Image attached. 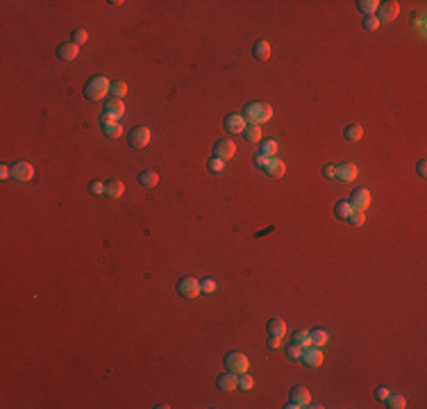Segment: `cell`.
<instances>
[{"label":"cell","mask_w":427,"mask_h":409,"mask_svg":"<svg viewBox=\"0 0 427 409\" xmlns=\"http://www.w3.org/2000/svg\"><path fill=\"white\" fill-rule=\"evenodd\" d=\"M100 127H102V132H105L109 139H119L121 134H123V127H121L116 121L102 119V116H100Z\"/></svg>","instance_id":"obj_16"},{"label":"cell","mask_w":427,"mask_h":409,"mask_svg":"<svg viewBox=\"0 0 427 409\" xmlns=\"http://www.w3.org/2000/svg\"><path fill=\"white\" fill-rule=\"evenodd\" d=\"M259 152L262 155H266V157H275V152H277V143L273 141V139H268V141H264L262 148H259Z\"/></svg>","instance_id":"obj_31"},{"label":"cell","mask_w":427,"mask_h":409,"mask_svg":"<svg viewBox=\"0 0 427 409\" xmlns=\"http://www.w3.org/2000/svg\"><path fill=\"white\" fill-rule=\"evenodd\" d=\"M0 178L2 180L12 178V166H0Z\"/></svg>","instance_id":"obj_44"},{"label":"cell","mask_w":427,"mask_h":409,"mask_svg":"<svg viewBox=\"0 0 427 409\" xmlns=\"http://www.w3.org/2000/svg\"><path fill=\"white\" fill-rule=\"evenodd\" d=\"M137 180H139V184L141 186H145V189H152V186H157V182H159V175L155 171H141L137 175Z\"/></svg>","instance_id":"obj_22"},{"label":"cell","mask_w":427,"mask_h":409,"mask_svg":"<svg viewBox=\"0 0 427 409\" xmlns=\"http://www.w3.org/2000/svg\"><path fill=\"white\" fill-rule=\"evenodd\" d=\"M416 171H418V175H421V178H425V175H427V162H425V159H421V162H418V168H416Z\"/></svg>","instance_id":"obj_42"},{"label":"cell","mask_w":427,"mask_h":409,"mask_svg":"<svg viewBox=\"0 0 427 409\" xmlns=\"http://www.w3.org/2000/svg\"><path fill=\"white\" fill-rule=\"evenodd\" d=\"M244 137H245V141H248V143H255V141H259V139H262V130H259V125H245Z\"/></svg>","instance_id":"obj_30"},{"label":"cell","mask_w":427,"mask_h":409,"mask_svg":"<svg viewBox=\"0 0 427 409\" xmlns=\"http://www.w3.org/2000/svg\"><path fill=\"white\" fill-rule=\"evenodd\" d=\"M91 193H96V196L105 193V184H102V182H98V180H96V182H91Z\"/></svg>","instance_id":"obj_40"},{"label":"cell","mask_w":427,"mask_h":409,"mask_svg":"<svg viewBox=\"0 0 427 409\" xmlns=\"http://www.w3.org/2000/svg\"><path fill=\"white\" fill-rule=\"evenodd\" d=\"M234 152H237V145H234L232 139H221V141L214 143V157L223 159V162H227V159L234 157Z\"/></svg>","instance_id":"obj_8"},{"label":"cell","mask_w":427,"mask_h":409,"mask_svg":"<svg viewBox=\"0 0 427 409\" xmlns=\"http://www.w3.org/2000/svg\"><path fill=\"white\" fill-rule=\"evenodd\" d=\"M291 400H293L298 407H307V405L311 403V396H309V391L305 389V387H293V389H291Z\"/></svg>","instance_id":"obj_18"},{"label":"cell","mask_w":427,"mask_h":409,"mask_svg":"<svg viewBox=\"0 0 427 409\" xmlns=\"http://www.w3.org/2000/svg\"><path fill=\"white\" fill-rule=\"evenodd\" d=\"M123 191H125V184L121 180H109V182H105V193L112 200H119L121 196H123Z\"/></svg>","instance_id":"obj_21"},{"label":"cell","mask_w":427,"mask_h":409,"mask_svg":"<svg viewBox=\"0 0 427 409\" xmlns=\"http://www.w3.org/2000/svg\"><path fill=\"white\" fill-rule=\"evenodd\" d=\"M266 343H268V348H280V337H270L268 334V339H266Z\"/></svg>","instance_id":"obj_43"},{"label":"cell","mask_w":427,"mask_h":409,"mask_svg":"<svg viewBox=\"0 0 427 409\" xmlns=\"http://www.w3.org/2000/svg\"><path fill=\"white\" fill-rule=\"evenodd\" d=\"M291 343H296V346H300V348H307V346H311L309 332H307V330H298V332H293V339H291Z\"/></svg>","instance_id":"obj_29"},{"label":"cell","mask_w":427,"mask_h":409,"mask_svg":"<svg viewBox=\"0 0 427 409\" xmlns=\"http://www.w3.org/2000/svg\"><path fill=\"white\" fill-rule=\"evenodd\" d=\"M266 332H268L270 337H280V339H282L284 334H286V323H284L282 318H270L268 323H266Z\"/></svg>","instance_id":"obj_19"},{"label":"cell","mask_w":427,"mask_h":409,"mask_svg":"<svg viewBox=\"0 0 427 409\" xmlns=\"http://www.w3.org/2000/svg\"><path fill=\"white\" fill-rule=\"evenodd\" d=\"M300 362H305V366H309V368H318L323 364V348H318V346H307V348H303Z\"/></svg>","instance_id":"obj_7"},{"label":"cell","mask_w":427,"mask_h":409,"mask_svg":"<svg viewBox=\"0 0 427 409\" xmlns=\"http://www.w3.org/2000/svg\"><path fill=\"white\" fill-rule=\"evenodd\" d=\"M350 214H352V207H350L348 200H339V203L334 204V216L336 218H343V221H346Z\"/></svg>","instance_id":"obj_27"},{"label":"cell","mask_w":427,"mask_h":409,"mask_svg":"<svg viewBox=\"0 0 427 409\" xmlns=\"http://www.w3.org/2000/svg\"><path fill=\"white\" fill-rule=\"evenodd\" d=\"M216 387L221 391H225V393H232L234 389H239V377L227 370V373H223V375L216 377Z\"/></svg>","instance_id":"obj_13"},{"label":"cell","mask_w":427,"mask_h":409,"mask_svg":"<svg viewBox=\"0 0 427 409\" xmlns=\"http://www.w3.org/2000/svg\"><path fill=\"white\" fill-rule=\"evenodd\" d=\"M78 53H80V46H75L73 41H64V43H60V48H57V57H60L61 61H73L78 57Z\"/></svg>","instance_id":"obj_15"},{"label":"cell","mask_w":427,"mask_h":409,"mask_svg":"<svg viewBox=\"0 0 427 409\" xmlns=\"http://www.w3.org/2000/svg\"><path fill=\"white\" fill-rule=\"evenodd\" d=\"M286 357H289L291 362H300V357H303V348H300V346H296V343H291L289 348H286Z\"/></svg>","instance_id":"obj_35"},{"label":"cell","mask_w":427,"mask_h":409,"mask_svg":"<svg viewBox=\"0 0 427 409\" xmlns=\"http://www.w3.org/2000/svg\"><path fill=\"white\" fill-rule=\"evenodd\" d=\"M207 168H209V173H223L225 171V162L218 157H211L209 162H207Z\"/></svg>","instance_id":"obj_34"},{"label":"cell","mask_w":427,"mask_h":409,"mask_svg":"<svg viewBox=\"0 0 427 409\" xmlns=\"http://www.w3.org/2000/svg\"><path fill=\"white\" fill-rule=\"evenodd\" d=\"M284 171H286V166H284L282 159H277V157H268V162L264 166V173H266L268 178H282Z\"/></svg>","instance_id":"obj_14"},{"label":"cell","mask_w":427,"mask_h":409,"mask_svg":"<svg viewBox=\"0 0 427 409\" xmlns=\"http://www.w3.org/2000/svg\"><path fill=\"white\" fill-rule=\"evenodd\" d=\"M248 357L244 352H227L225 355V368L234 373V375H241V373H248Z\"/></svg>","instance_id":"obj_3"},{"label":"cell","mask_w":427,"mask_h":409,"mask_svg":"<svg viewBox=\"0 0 427 409\" xmlns=\"http://www.w3.org/2000/svg\"><path fill=\"white\" fill-rule=\"evenodd\" d=\"M323 178L334 180L336 178V166L334 164H325V166H323Z\"/></svg>","instance_id":"obj_38"},{"label":"cell","mask_w":427,"mask_h":409,"mask_svg":"<svg viewBox=\"0 0 427 409\" xmlns=\"http://www.w3.org/2000/svg\"><path fill=\"white\" fill-rule=\"evenodd\" d=\"M336 178L341 182H352L357 178V166L355 164H339L336 166Z\"/></svg>","instance_id":"obj_17"},{"label":"cell","mask_w":427,"mask_h":409,"mask_svg":"<svg viewBox=\"0 0 427 409\" xmlns=\"http://www.w3.org/2000/svg\"><path fill=\"white\" fill-rule=\"evenodd\" d=\"M148 141H150V130L148 127H134L130 134H127V143L132 145V148H145L148 145Z\"/></svg>","instance_id":"obj_10"},{"label":"cell","mask_w":427,"mask_h":409,"mask_svg":"<svg viewBox=\"0 0 427 409\" xmlns=\"http://www.w3.org/2000/svg\"><path fill=\"white\" fill-rule=\"evenodd\" d=\"M309 339H311V346H318V348H323V346L329 341V334H327V330H323V327H316V330L309 332Z\"/></svg>","instance_id":"obj_23"},{"label":"cell","mask_w":427,"mask_h":409,"mask_svg":"<svg viewBox=\"0 0 427 409\" xmlns=\"http://www.w3.org/2000/svg\"><path fill=\"white\" fill-rule=\"evenodd\" d=\"M348 203L352 207V211H366V207L370 204V193L366 189H355V191L350 193Z\"/></svg>","instance_id":"obj_11"},{"label":"cell","mask_w":427,"mask_h":409,"mask_svg":"<svg viewBox=\"0 0 427 409\" xmlns=\"http://www.w3.org/2000/svg\"><path fill=\"white\" fill-rule=\"evenodd\" d=\"M346 221H350V225H355V227H362L366 218H364V211H352Z\"/></svg>","instance_id":"obj_36"},{"label":"cell","mask_w":427,"mask_h":409,"mask_svg":"<svg viewBox=\"0 0 427 409\" xmlns=\"http://www.w3.org/2000/svg\"><path fill=\"white\" fill-rule=\"evenodd\" d=\"M252 57H255L257 61L270 60V43L268 41H257L255 46H252Z\"/></svg>","instance_id":"obj_20"},{"label":"cell","mask_w":427,"mask_h":409,"mask_svg":"<svg viewBox=\"0 0 427 409\" xmlns=\"http://www.w3.org/2000/svg\"><path fill=\"white\" fill-rule=\"evenodd\" d=\"M380 27V20L375 19V16H366L364 19V30H368V32H375Z\"/></svg>","instance_id":"obj_37"},{"label":"cell","mask_w":427,"mask_h":409,"mask_svg":"<svg viewBox=\"0 0 427 409\" xmlns=\"http://www.w3.org/2000/svg\"><path fill=\"white\" fill-rule=\"evenodd\" d=\"M125 93H127V84H125L123 80H116V82H112V86H109V96L112 98H123Z\"/></svg>","instance_id":"obj_28"},{"label":"cell","mask_w":427,"mask_h":409,"mask_svg":"<svg viewBox=\"0 0 427 409\" xmlns=\"http://www.w3.org/2000/svg\"><path fill=\"white\" fill-rule=\"evenodd\" d=\"M284 407H286V409H298V405H296V403H293V400H289V403L284 405Z\"/></svg>","instance_id":"obj_46"},{"label":"cell","mask_w":427,"mask_h":409,"mask_svg":"<svg viewBox=\"0 0 427 409\" xmlns=\"http://www.w3.org/2000/svg\"><path fill=\"white\" fill-rule=\"evenodd\" d=\"M252 387H255V380H252L248 373H241V375H239V389L241 391H252Z\"/></svg>","instance_id":"obj_33"},{"label":"cell","mask_w":427,"mask_h":409,"mask_svg":"<svg viewBox=\"0 0 427 409\" xmlns=\"http://www.w3.org/2000/svg\"><path fill=\"white\" fill-rule=\"evenodd\" d=\"M178 293L186 300H193V298L200 296V282L196 277H182L178 282Z\"/></svg>","instance_id":"obj_4"},{"label":"cell","mask_w":427,"mask_h":409,"mask_svg":"<svg viewBox=\"0 0 427 409\" xmlns=\"http://www.w3.org/2000/svg\"><path fill=\"white\" fill-rule=\"evenodd\" d=\"M245 125H248V123H245V119L241 114H227L223 121L225 132H230V134H244Z\"/></svg>","instance_id":"obj_9"},{"label":"cell","mask_w":427,"mask_h":409,"mask_svg":"<svg viewBox=\"0 0 427 409\" xmlns=\"http://www.w3.org/2000/svg\"><path fill=\"white\" fill-rule=\"evenodd\" d=\"M343 137H346V141H359V139L364 137V127L359 125V123H352V125L346 127V132H343Z\"/></svg>","instance_id":"obj_24"},{"label":"cell","mask_w":427,"mask_h":409,"mask_svg":"<svg viewBox=\"0 0 427 409\" xmlns=\"http://www.w3.org/2000/svg\"><path fill=\"white\" fill-rule=\"evenodd\" d=\"M109 86H112V82H109L105 75H93V78L86 80L84 96L89 100H102L107 93H109Z\"/></svg>","instance_id":"obj_2"},{"label":"cell","mask_w":427,"mask_h":409,"mask_svg":"<svg viewBox=\"0 0 427 409\" xmlns=\"http://www.w3.org/2000/svg\"><path fill=\"white\" fill-rule=\"evenodd\" d=\"M398 14H400V5L398 2H380L377 12H375V19L380 20V23H388V20H395Z\"/></svg>","instance_id":"obj_5"},{"label":"cell","mask_w":427,"mask_h":409,"mask_svg":"<svg viewBox=\"0 0 427 409\" xmlns=\"http://www.w3.org/2000/svg\"><path fill=\"white\" fill-rule=\"evenodd\" d=\"M391 393V391L386 389V387H377V391H375V396L380 398V400H386V396Z\"/></svg>","instance_id":"obj_41"},{"label":"cell","mask_w":427,"mask_h":409,"mask_svg":"<svg viewBox=\"0 0 427 409\" xmlns=\"http://www.w3.org/2000/svg\"><path fill=\"white\" fill-rule=\"evenodd\" d=\"M200 291L203 293H214L216 291V282L214 280H204V282H200Z\"/></svg>","instance_id":"obj_39"},{"label":"cell","mask_w":427,"mask_h":409,"mask_svg":"<svg viewBox=\"0 0 427 409\" xmlns=\"http://www.w3.org/2000/svg\"><path fill=\"white\" fill-rule=\"evenodd\" d=\"M377 0H357V9L362 14H366V16H375V12H377Z\"/></svg>","instance_id":"obj_25"},{"label":"cell","mask_w":427,"mask_h":409,"mask_svg":"<svg viewBox=\"0 0 427 409\" xmlns=\"http://www.w3.org/2000/svg\"><path fill=\"white\" fill-rule=\"evenodd\" d=\"M241 116H244L245 123H250V125H262V123L270 121L273 107L266 105V102H250V105L244 107V114H241Z\"/></svg>","instance_id":"obj_1"},{"label":"cell","mask_w":427,"mask_h":409,"mask_svg":"<svg viewBox=\"0 0 427 409\" xmlns=\"http://www.w3.org/2000/svg\"><path fill=\"white\" fill-rule=\"evenodd\" d=\"M384 403H386L388 409H405L407 407V400H405V396H400V393H388Z\"/></svg>","instance_id":"obj_26"},{"label":"cell","mask_w":427,"mask_h":409,"mask_svg":"<svg viewBox=\"0 0 427 409\" xmlns=\"http://www.w3.org/2000/svg\"><path fill=\"white\" fill-rule=\"evenodd\" d=\"M12 178L16 180V182H30V180L34 178L32 164H27V162H16V164L12 166Z\"/></svg>","instance_id":"obj_12"},{"label":"cell","mask_w":427,"mask_h":409,"mask_svg":"<svg viewBox=\"0 0 427 409\" xmlns=\"http://www.w3.org/2000/svg\"><path fill=\"white\" fill-rule=\"evenodd\" d=\"M123 114H125L123 100H119V98H109V100H105V107H102V119L119 121L121 116H123Z\"/></svg>","instance_id":"obj_6"},{"label":"cell","mask_w":427,"mask_h":409,"mask_svg":"<svg viewBox=\"0 0 427 409\" xmlns=\"http://www.w3.org/2000/svg\"><path fill=\"white\" fill-rule=\"evenodd\" d=\"M71 41L75 43V46H82V43H86L89 41V34H86V30H73V34H71Z\"/></svg>","instance_id":"obj_32"},{"label":"cell","mask_w":427,"mask_h":409,"mask_svg":"<svg viewBox=\"0 0 427 409\" xmlns=\"http://www.w3.org/2000/svg\"><path fill=\"white\" fill-rule=\"evenodd\" d=\"M266 162H268V157H266V155H262V152H259V155L255 157V164H257V166H262V168L266 166Z\"/></svg>","instance_id":"obj_45"}]
</instances>
